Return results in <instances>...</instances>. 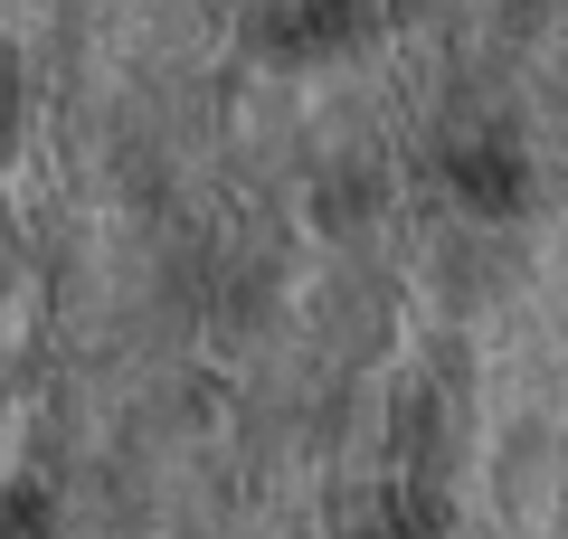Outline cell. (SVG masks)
Returning <instances> with one entry per match:
<instances>
[{
	"label": "cell",
	"mask_w": 568,
	"mask_h": 539,
	"mask_svg": "<svg viewBox=\"0 0 568 539\" xmlns=\"http://www.w3.org/2000/svg\"><path fill=\"white\" fill-rule=\"evenodd\" d=\"M361 29V0H304L294 20H275V39L284 48H332V39H351Z\"/></svg>",
	"instance_id": "1"
},
{
	"label": "cell",
	"mask_w": 568,
	"mask_h": 539,
	"mask_svg": "<svg viewBox=\"0 0 568 539\" xmlns=\"http://www.w3.org/2000/svg\"><path fill=\"white\" fill-rule=\"evenodd\" d=\"M20 123V77H10V58H0V133Z\"/></svg>",
	"instance_id": "2"
}]
</instances>
